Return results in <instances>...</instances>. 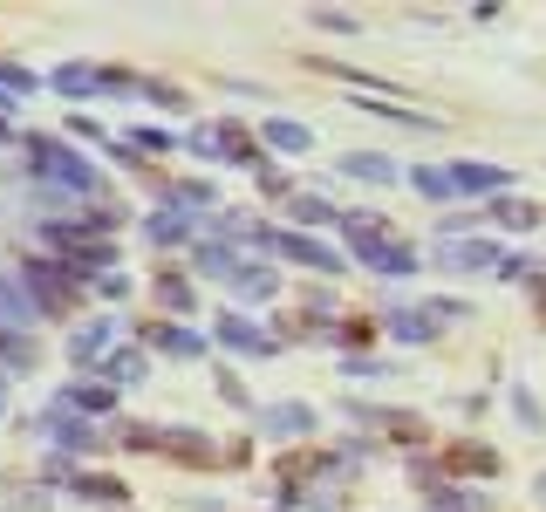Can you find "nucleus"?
<instances>
[{"instance_id": "f257e3e1", "label": "nucleus", "mask_w": 546, "mask_h": 512, "mask_svg": "<svg viewBox=\"0 0 546 512\" xmlns=\"http://www.w3.org/2000/svg\"><path fill=\"white\" fill-rule=\"evenodd\" d=\"M342 226L355 233V253H362L376 274H390V280H410V274H417V253H410L403 239H376V226H369V219H342Z\"/></svg>"}, {"instance_id": "f03ea898", "label": "nucleus", "mask_w": 546, "mask_h": 512, "mask_svg": "<svg viewBox=\"0 0 546 512\" xmlns=\"http://www.w3.org/2000/svg\"><path fill=\"white\" fill-rule=\"evenodd\" d=\"M28 151H35L41 178H55V185H69V192H96V171H89L69 144H55V137H28Z\"/></svg>"}, {"instance_id": "7ed1b4c3", "label": "nucleus", "mask_w": 546, "mask_h": 512, "mask_svg": "<svg viewBox=\"0 0 546 512\" xmlns=\"http://www.w3.org/2000/svg\"><path fill=\"white\" fill-rule=\"evenodd\" d=\"M192 151L212 164H253V151H246V137H239L233 123H212V130H192Z\"/></svg>"}, {"instance_id": "20e7f679", "label": "nucleus", "mask_w": 546, "mask_h": 512, "mask_svg": "<svg viewBox=\"0 0 546 512\" xmlns=\"http://www.w3.org/2000/svg\"><path fill=\"white\" fill-rule=\"evenodd\" d=\"M267 246H280L287 260H301V267H314V274H335V267H342V260L328 253V246H314L308 233H287V226H280V233L267 226Z\"/></svg>"}, {"instance_id": "39448f33", "label": "nucleus", "mask_w": 546, "mask_h": 512, "mask_svg": "<svg viewBox=\"0 0 546 512\" xmlns=\"http://www.w3.org/2000/svg\"><path fill=\"white\" fill-rule=\"evenodd\" d=\"M492 260H506V253H499V246H485V239H451V246H437V267H451V274L492 267Z\"/></svg>"}, {"instance_id": "423d86ee", "label": "nucleus", "mask_w": 546, "mask_h": 512, "mask_svg": "<svg viewBox=\"0 0 546 512\" xmlns=\"http://www.w3.org/2000/svg\"><path fill=\"white\" fill-rule=\"evenodd\" d=\"M48 82H55V96H76V103L89 96V89H110V76H103V69H89V62H62Z\"/></svg>"}, {"instance_id": "0eeeda50", "label": "nucleus", "mask_w": 546, "mask_h": 512, "mask_svg": "<svg viewBox=\"0 0 546 512\" xmlns=\"http://www.w3.org/2000/svg\"><path fill=\"white\" fill-rule=\"evenodd\" d=\"M219 342H226V349H246V355H267L273 349L267 335H260L253 321H239V315H219Z\"/></svg>"}, {"instance_id": "6e6552de", "label": "nucleus", "mask_w": 546, "mask_h": 512, "mask_svg": "<svg viewBox=\"0 0 546 512\" xmlns=\"http://www.w3.org/2000/svg\"><path fill=\"white\" fill-rule=\"evenodd\" d=\"M198 274H205V280H239V274H246V260H239L233 246H198Z\"/></svg>"}, {"instance_id": "1a4fd4ad", "label": "nucleus", "mask_w": 546, "mask_h": 512, "mask_svg": "<svg viewBox=\"0 0 546 512\" xmlns=\"http://www.w3.org/2000/svg\"><path fill=\"white\" fill-rule=\"evenodd\" d=\"M451 178H458V192H499L506 185L499 164H451Z\"/></svg>"}, {"instance_id": "9d476101", "label": "nucleus", "mask_w": 546, "mask_h": 512, "mask_svg": "<svg viewBox=\"0 0 546 512\" xmlns=\"http://www.w3.org/2000/svg\"><path fill=\"white\" fill-rule=\"evenodd\" d=\"M267 144H273V151H294V158H301V151H314L308 123H287V117H273V123H267Z\"/></svg>"}, {"instance_id": "9b49d317", "label": "nucleus", "mask_w": 546, "mask_h": 512, "mask_svg": "<svg viewBox=\"0 0 546 512\" xmlns=\"http://www.w3.org/2000/svg\"><path fill=\"white\" fill-rule=\"evenodd\" d=\"M21 321H35V301L14 280H0V328H21Z\"/></svg>"}, {"instance_id": "f8f14e48", "label": "nucleus", "mask_w": 546, "mask_h": 512, "mask_svg": "<svg viewBox=\"0 0 546 512\" xmlns=\"http://www.w3.org/2000/svg\"><path fill=\"white\" fill-rule=\"evenodd\" d=\"M410 185H417L424 198H458V178H451V171H437V164H417V171H410Z\"/></svg>"}, {"instance_id": "ddd939ff", "label": "nucleus", "mask_w": 546, "mask_h": 512, "mask_svg": "<svg viewBox=\"0 0 546 512\" xmlns=\"http://www.w3.org/2000/svg\"><path fill=\"white\" fill-rule=\"evenodd\" d=\"M342 171H355V178H369V185H396V164H390V158H369V151H355V158H342Z\"/></svg>"}, {"instance_id": "4468645a", "label": "nucleus", "mask_w": 546, "mask_h": 512, "mask_svg": "<svg viewBox=\"0 0 546 512\" xmlns=\"http://www.w3.org/2000/svg\"><path fill=\"white\" fill-rule=\"evenodd\" d=\"M267 431L301 437V431H308V403H273V410H267Z\"/></svg>"}, {"instance_id": "2eb2a0df", "label": "nucleus", "mask_w": 546, "mask_h": 512, "mask_svg": "<svg viewBox=\"0 0 546 512\" xmlns=\"http://www.w3.org/2000/svg\"><path fill=\"white\" fill-rule=\"evenodd\" d=\"M294 219H301V226H335V205L314 198V192H301V198H294Z\"/></svg>"}, {"instance_id": "dca6fc26", "label": "nucleus", "mask_w": 546, "mask_h": 512, "mask_svg": "<svg viewBox=\"0 0 546 512\" xmlns=\"http://www.w3.org/2000/svg\"><path fill=\"white\" fill-rule=\"evenodd\" d=\"M390 328L403 335V342H424V335L437 328V321H424V308H396V315H390Z\"/></svg>"}, {"instance_id": "f3484780", "label": "nucleus", "mask_w": 546, "mask_h": 512, "mask_svg": "<svg viewBox=\"0 0 546 512\" xmlns=\"http://www.w3.org/2000/svg\"><path fill=\"white\" fill-rule=\"evenodd\" d=\"M151 342H157V349H171V355H198V349H205V342H198L192 328H157Z\"/></svg>"}, {"instance_id": "a211bd4d", "label": "nucleus", "mask_w": 546, "mask_h": 512, "mask_svg": "<svg viewBox=\"0 0 546 512\" xmlns=\"http://www.w3.org/2000/svg\"><path fill=\"white\" fill-rule=\"evenodd\" d=\"M492 219H506V226H533L540 212H533L526 198H499V205H492Z\"/></svg>"}, {"instance_id": "6ab92c4d", "label": "nucleus", "mask_w": 546, "mask_h": 512, "mask_svg": "<svg viewBox=\"0 0 546 512\" xmlns=\"http://www.w3.org/2000/svg\"><path fill=\"white\" fill-rule=\"evenodd\" d=\"M110 335H117V321H96V328H82V335H76V362H82V355H96L103 342H110Z\"/></svg>"}, {"instance_id": "aec40b11", "label": "nucleus", "mask_w": 546, "mask_h": 512, "mask_svg": "<svg viewBox=\"0 0 546 512\" xmlns=\"http://www.w3.org/2000/svg\"><path fill=\"white\" fill-rule=\"evenodd\" d=\"M185 233H192V226H185V212H157V219H151V239H157V246H164V239H185Z\"/></svg>"}, {"instance_id": "412c9836", "label": "nucleus", "mask_w": 546, "mask_h": 512, "mask_svg": "<svg viewBox=\"0 0 546 512\" xmlns=\"http://www.w3.org/2000/svg\"><path fill=\"white\" fill-rule=\"evenodd\" d=\"M0 89H21V96H28L35 76H28V69H14V62H0Z\"/></svg>"}, {"instance_id": "4be33fe9", "label": "nucleus", "mask_w": 546, "mask_h": 512, "mask_svg": "<svg viewBox=\"0 0 546 512\" xmlns=\"http://www.w3.org/2000/svg\"><path fill=\"white\" fill-rule=\"evenodd\" d=\"M157 294H164L171 308H192V294H185V280H157Z\"/></svg>"}, {"instance_id": "5701e85b", "label": "nucleus", "mask_w": 546, "mask_h": 512, "mask_svg": "<svg viewBox=\"0 0 546 512\" xmlns=\"http://www.w3.org/2000/svg\"><path fill=\"white\" fill-rule=\"evenodd\" d=\"M110 369H117V383H137V376H144V362H137V355H117Z\"/></svg>"}]
</instances>
